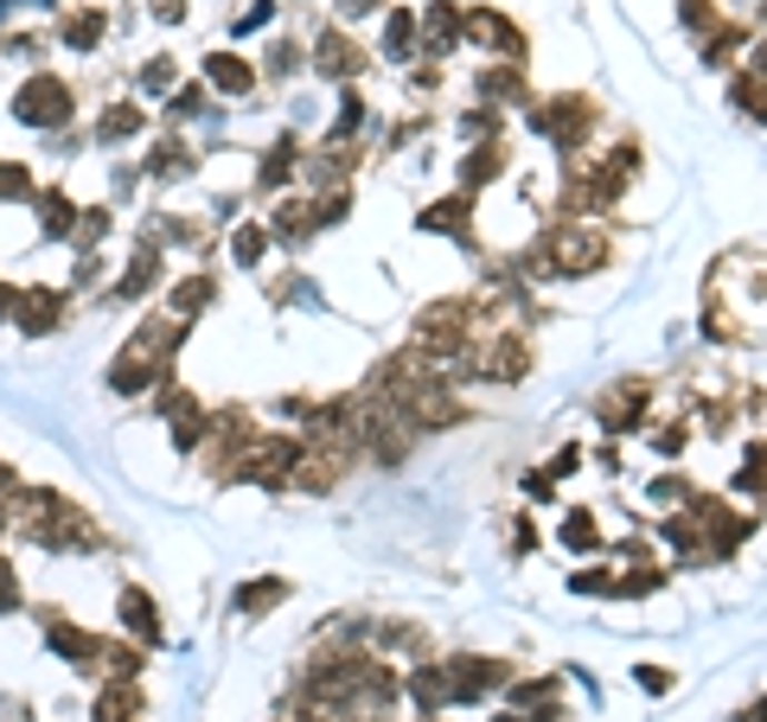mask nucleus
<instances>
[{
    "instance_id": "obj_1",
    "label": "nucleus",
    "mask_w": 767,
    "mask_h": 722,
    "mask_svg": "<svg viewBox=\"0 0 767 722\" xmlns=\"http://www.w3.org/2000/svg\"><path fill=\"white\" fill-rule=\"evenodd\" d=\"M608 262V237L588 231L582 218H562L557 231H544L525 250V275H588Z\"/></svg>"
},
{
    "instance_id": "obj_2",
    "label": "nucleus",
    "mask_w": 767,
    "mask_h": 722,
    "mask_svg": "<svg viewBox=\"0 0 767 722\" xmlns=\"http://www.w3.org/2000/svg\"><path fill=\"white\" fill-rule=\"evenodd\" d=\"M595 122H601V109H595V97H550V103L531 109V134H544L550 148H557L562 160H576L588 148V134H595Z\"/></svg>"
},
{
    "instance_id": "obj_3",
    "label": "nucleus",
    "mask_w": 767,
    "mask_h": 722,
    "mask_svg": "<svg viewBox=\"0 0 767 722\" xmlns=\"http://www.w3.org/2000/svg\"><path fill=\"white\" fill-rule=\"evenodd\" d=\"M639 173V148L634 141H620L608 160H595L588 173H576V185H569V211H608L620 192H627V180Z\"/></svg>"
},
{
    "instance_id": "obj_4",
    "label": "nucleus",
    "mask_w": 767,
    "mask_h": 722,
    "mask_svg": "<svg viewBox=\"0 0 767 722\" xmlns=\"http://www.w3.org/2000/svg\"><path fill=\"white\" fill-rule=\"evenodd\" d=\"M77 109V90L64 78H51V71H32V78L13 90V116H20L26 129H64Z\"/></svg>"
},
{
    "instance_id": "obj_5",
    "label": "nucleus",
    "mask_w": 767,
    "mask_h": 722,
    "mask_svg": "<svg viewBox=\"0 0 767 722\" xmlns=\"http://www.w3.org/2000/svg\"><path fill=\"white\" fill-rule=\"evenodd\" d=\"M460 39H474L499 64H525V32L511 27L499 7H460Z\"/></svg>"
},
{
    "instance_id": "obj_6",
    "label": "nucleus",
    "mask_w": 767,
    "mask_h": 722,
    "mask_svg": "<svg viewBox=\"0 0 767 722\" xmlns=\"http://www.w3.org/2000/svg\"><path fill=\"white\" fill-rule=\"evenodd\" d=\"M646 403H653V384H646V378H620V384L595 403V422H601L608 435H634L639 422H646Z\"/></svg>"
},
{
    "instance_id": "obj_7",
    "label": "nucleus",
    "mask_w": 767,
    "mask_h": 722,
    "mask_svg": "<svg viewBox=\"0 0 767 722\" xmlns=\"http://www.w3.org/2000/svg\"><path fill=\"white\" fill-rule=\"evenodd\" d=\"M448 678H455V703H480V696H492V691H506L511 684V665L506 659L460 652V659H448Z\"/></svg>"
},
{
    "instance_id": "obj_8",
    "label": "nucleus",
    "mask_w": 767,
    "mask_h": 722,
    "mask_svg": "<svg viewBox=\"0 0 767 722\" xmlns=\"http://www.w3.org/2000/svg\"><path fill=\"white\" fill-rule=\"evenodd\" d=\"M525 364H531V339H525V333H492L474 371L492 378V384H518V378H525Z\"/></svg>"
},
{
    "instance_id": "obj_9",
    "label": "nucleus",
    "mask_w": 767,
    "mask_h": 722,
    "mask_svg": "<svg viewBox=\"0 0 767 722\" xmlns=\"http://www.w3.org/2000/svg\"><path fill=\"white\" fill-rule=\"evenodd\" d=\"M313 71H320V78L352 83L358 71H365V52H358V46L339 27H327V32H320V46H313Z\"/></svg>"
},
{
    "instance_id": "obj_10",
    "label": "nucleus",
    "mask_w": 767,
    "mask_h": 722,
    "mask_svg": "<svg viewBox=\"0 0 767 722\" xmlns=\"http://www.w3.org/2000/svg\"><path fill=\"white\" fill-rule=\"evenodd\" d=\"M13 327H20V333H58V327H64V294H58V288H26Z\"/></svg>"
},
{
    "instance_id": "obj_11",
    "label": "nucleus",
    "mask_w": 767,
    "mask_h": 722,
    "mask_svg": "<svg viewBox=\"0 0 767 722\" xmlns=\"http://www.w3.org/2000/svg\"><path fill=\"white\" fill-rule=\"evenodd\" d=\"M416 231H441V237H474V192H455V199H435L422 218H416Z\"/></svg>"
},
{
    "instance_id": "obj_12",
    "label": "nucleus",
    "mask_w": 767,
    "mask_h": 722,
    "mask_svg": "<svg viewBox=\"0 0 767 722\" xmlns=\"http://www.w3.org/2000/svg\"><path fill=\"white\" fill-rule=\"evenodd\" d=\"M116 614H122V626L141 645H160V640H167V633H160V608H153L148 589H122V594H116Z\"/></svg>"
},
{
    "instance_id": "obj_13",
    "label": "nucleus",
    "mask_w": 767,
    "mask_h": 722,
    "mask_svg": "<svg viewBox=\"0 0 767 722\" xmlns=\"http://www.w3.org/2000/svg\"><path fill=\"white\" fill-rule=\"evenodd\" d=\"M153 384H167V364L135 359V352H122V359L109 364V390H116V397H141V390H153Z\"/></svg>"
},
{
    "instance_id": "obj_14",
    "label": "nucleus",
    "mask_w": 767,
    "mask_h": 722,
    "mask_svg": "<svg viewBox=\"0 0 767 722\" xmlns=\"http://www.w3.org/2000/svg\"><path fill=\"white\" fill-rule=\"evenodd\" d=\"M46 640H51V652H58V659H71V665L97 671V659H102V640H97V633H83V626H64V620H51Z\"/></svg>"
},
{
    "instance_id": "obj_15",
    "label": "nucleus",
    "mask_w": 767,
    "mask_h": 722,
    "mask_svg": "<svg viewBox=\"0 0 767 722\" xmlns=\"http://www.w3.org/2000/svg\"><path fill=\"white\" fill-rule=\"evenodd\" d=\"M422 46H429V58H441V52H455L460 46V7L455 0H435L429 13H422Z\"/></svg>"
},
{
    "instance_id": "obj_16",
    "label": "nucleus",
    "mask_w": 767,
    "mask_h": 722,
    "mask_svg": "<svg viewBox=\"0 0 767 722\" xmlns=\"http://www.w3.org/2000/svg\"><path fill=\"white\" fill-rule=\"evenodd\" d=\"M409 696H416L422 716H435L441 703H455V678H448V665H416L409 671Z\"/></svg>"
},
{
    "instance_id": "obj_17",
    "label": "nucleus",
    "mask_w": 767,
    "mask_h": 722,
    "mask_svg": "<svg viewBox=\"0 0 767 722\" xmlns=\"http://www.w3.org/2000/svg\"><path fill=\"white\" fill-rule=\"evenodd\" d=\"M480 97H486V109H492V103H525V97H531L525 64H486V71H480Z\"/></svg>"
},
{
    "instance_id": "obj_18",
    "label": "nucleus",
    "mask_w": 767,
    "mask_h": 722,
    "mask_svg": "<svg viewBox=\"0 0 767 722\" xmlns=\"http://www.w3.org/2000/svg\"><path fill=\"white\" fill-rule=\"evenodd\" d=\"M276 601H288V575H256V582H243V589L230 594V608L243 620H256V614H269Z\"/></svg>"
},
{
    "instance_id": "obj_19",
    "label": "nucleus",
    "mask_w": 767,
    "mask_h": 722,
    "mask_svg": "<svg viewBox=\"0 0 767 722\" xmlns=\"http://www.w3.org/2000/svg\"><path fill=\"white\" fill-rule=\"evenodd\" d=\"M211 301H218V282H211V275H186V282H173V294H167L173 320H186V327H192Z\"/></svg>"
},
{
    "instance_id": "obj_20",
    "label": "nucleus",
    "mask_w": 767,
    "mask_h": 722,
    "mask_svg": "<svg viewBox=\"0 0 767 722\" xmlns=\"http://www.w3.org/2000/svg\"><path fill=\"white\" fill-rule=\"evenodd\" d=\"M295 167H301V141H295V134H281L276 148L262 154V167H256V185H262V192H276V185L295 180Z\"/></svg>"
},
{
    "instance_id": "obj_21",
    "label": "nucleus",
    "mask_w": 767,
    "mask_h": 722,
    "mask_svg": "<svg viewBox=\"0 0 767 722\" xmlns=\"http://www.w3.org/2000/svg\"><path fill=\"white\" fill-rule=\"evenodd\" d=\"M205 78H211V90H230V97H250L256 90V71L237 52H211L205 58Z\"/></svg>"
},
{
    "instance_id": "obj_22",
    "label": "nucleus",
    "mask_w": 767,
    "mask_h": 722,
    "mask_svg": "<svg viewBox=\"0 0 767 722\" xmlns=\"http://www.w3.org/2000/svg\"><path fill=\"white\" fill-rule=\"evenodd\" d=\"M102 32H109V20H102V7H77V13H64V27H58V39L71 46V52H97Z\"/></svg>"
},
{
    "instance_id": "obj_23",
    "label": "nucleus",
    "mask_w": 767,
    "mask_h": 722,
    "mask_svg": "<svg viewBox=\"0 0 767 722\" xmlns=\"http://www.w3.org/2000/svg\"><path fill=\"white\" fill-rule=\"evenodd\" d=\"M499 173H506V148L486 141V148H474V154L460 160V192H480V185H492Z\"/></svg>"
},
{
    "instance_id": "obj_24",
    "label": "nucleus",
    "mask_w": 767,
    "mask_h": 722,
    "mask_svg": "<svg viewBox=\"0 0 767 722\" xmlns=\"http://www.w3.org/2000/svg\"><path fill=\"white\" fill-rule=\"evenodd\" d=\"M148 173H153V180H186V173H199V154H192L179 134H167V141L148 154Z\"/></svg>"
},
{
    "instance_id": "obj_25",
    "label": "nucleus",
    "mask_w": 767,
    "mask_h": 722,
    "mask_svg": "<svg viewBox=\"0 0 767 722\" xmlns=\"http://www.w3.org/2000/svg\"><path fill=\"white\" fill-rule=\"evenodd\" d=\"M269 237H276V243H301V237H313V205L281 199V205L269 211Z\"/></svg>"
},
{
    "instance_id": "obj_26",
    "label": "nucleus",
    "mask_w": 767,
    "mask_h": 722,
    "mask_svg": "<svg viewBox=\"0 0 767 722\" xmlns=\"http://www.w3.org/2000/svg\"><path fill=\"white\" fill-rule=\"evenodd\" d=\"M153 282H160V250L148 243V250H141V257L122 269V282H116V301H141Z\"/></svg>"
},
{
    "instance_id": "obj_27",
    "label": "nucleus",
    "mask_w": 767,
    "mask_h": 722,
    "mask_svg": "<svg viewBox=\"0 0 767 722\" xmlns=\"http://www.w3.org/2000/svg\"><path fill=\"white\" fill-rule=\"evenodd\" d=\"M141 129H148V116H141L135 103H116V109H109V116L97 122V141H102V148H122V141H135Z\"/></svg>"
},
{
    "instance_id": "obj_28",
    "label": "nucleus",
    "mask_w": 767,
    "mask_h": 722,
    "mask_svg": "<svg viewBox=\"0 0 767 722\" xmlns=\"http://www.w3.org/2000/svg\"><path fill=\"white\" fill-rule=\"evenodd\" d=\"M741 46H748V27H741V20H723V27L704 39V64H716V71H723V64H736Z\"/></svg>"
},
{
    "instance_id": "obj_29",
    "label": "nucleus",
    "mask_w": 767,
    "mask_h": 722,
    "mask_svg": "<svg viewBox=\"0 0 767 722\" xmlns=\"http://www.w3.org/2000/svg\"><path fill=\"white\" fill-rule=\"evenodd\" d=\"M135 710H141V703H135V684H116V678H109L97 696V710H90V722H135Z\"/></svg>"
},
{
    "instance_id": "obj_30",
    "label": "nucleus",
    "mask_w": 767,
    "mask_h": 722,
    "mask_svg": "<svg viewBox=\"0 0 767 722\" xmlns=\"http://www.w3.org/2000/svg\"><path fill=\"white\" fill-rule=\"evenodd\" d=\"M384 58H416V13L409 7H390V20H384Z\"/></svg>"
},
{
    "instance_id": "obj_31",
    "label": "nucleus",
    "mask_w": 767,
    "mask_h": 722,
    "mask_svg": "<svg viewBox=\"0 0 767 722\" xmlns=\"http://www.w3.org/2000/svg\"><path fill=\"white\" fill-rule=\"evenodd\" d=\"M39 231H46V237H64V243H71V231H77V211H71V199H64L58 185L39 199Z\"/></svg>"
},
{
    "instance_id": "obj_32",
    "label": "nucleus",
    "mask_w": 767,
    "mask_h": 722,
    "mask_svg": "<svg viewBox=\"0 0 767 722\" xmlns=\"http://www.w3.org/2000/svg\"><path fill=\"white\" fill-rule=\"evenodd\" d=\"M729 103H736L748 122H767V83L741 71V78H729Z\"/></svg>"
},
{
    "instance_id": "obj_33",
    "label": "nucleus",
    "mask_w": 767,
    "mask_h": 722,
    "mask_svg": "<svg viewBox=\"0 0 767 722\" xmlns=\"http://www.w3.org/2000/svg\"><path fill=\"white\" fill-rule=\"evenodd\" d=\"M205 109H211V90H205V83H179L173 97H167V116H173V122H199Z\"/></svg>"
},
{
    "instance_id": "obj_34",
    "label": "nucleus",
    "mask_w": 767,
    "mask_h": 722,
    "mask_svg": "<svg viewBox=\"0 0 767 722\" xmlns=\"http://www.w3.org/2000/svg\"><path fill=\"white\" fill-rule=\"evenodd\" d=\"M262 250H269V231H262V224H237V231H230V257L243 262V269H256Z\"/></svg>"
},
{
    "instance_id": "obj_35",
    "label": "nucleus",
    "mask_w": 767,
    "mask_h": 722,
    "mask_svg": "<svg viewBox=\"0 0 767 722\" xmlns=\"http://www.w3.org/2000/svg\"><path fill=\"white\" fill-rule=\"evenodd\" d=\"M678 20H685V32H697V39H710V32L723 27L716 0H678Z\"/></svg>"
},
{
    "instance_id": "obj_36",
    "label": "nucleus",
    "mask_w": 767,
    "mask_h": 722,
    "mask_svg": "<svg viewBox=\"0 0 767 722\" xmlns=\"http://www.w3.org/2000/svg\"><path fill=\"white\" fill-rule=\"evenodd\" d=\"M7 199H32V167L26 160H0V205Z\"/></svg>"
},
{
    "instance_id": "obj_37",
    "label": "nucleus",
    "mask_w": 767,
    "mask_h": 722,
    "mask_svg": "<svg viewBox=\"0 0 767 722\" xmlns=\"http://www.w3.org/2000/svg\"><path fill=\"white\" fill-rule=\"evenodd\" d=\"M307 173H313V180H320V185H332V180L346 185V173H352V160H346V154H332V148H320V154L307 160Z\"/></svg>"
},
{
    "instance_id": "obj_38",
    "label": "nucleus",
    "mask_w": 767,
    "mask_h": 722,
    "mask_svg": "<svg viewBox=\"0 0 767 722\" xmlns=\"http://www.w3.org/2000/svg\"><path fill=\"white\" fill-rule=\"evenodd\" d=\"M358 122H365V97H358V90H346V97H339V122H332L327 148H332V141H346V134H352Z\"/></svg>"
},
{
    "instance_id": "obj_39",
    "label": "nucleus",
    "mask_w": 767,
    "mask_h": 722,
    "mask_svg": "<svg viewBox=\"0 0 767 722\" xmlns=\"http://www.w3.org/2000/svg\"><path fill=\"white\" fill-rule=\"evenodd\" d=\"M736 487H748V492H761V499H767V441L748 448V467L736 473Z\"/></svg>"
},
{
    "instance_id": "obj_40",
    "label": "nucleus",
    "mask_w": 767,
    "mask_h": 722,
    "mask_svg": "<svg viewBox=\"0 0 767 722\" xmlns=\"http://www.w3.org/2000/svg\"><path fill=\"white\" fill-rule=\"evenodd\" d=\"M562 543H569V550H595V543H601L595 518H588V512H569V524H562Z\"/></svg>"
},
{
    "instance_id": "obj_41",
    "label": "nucleus",
    "mask_w": 767,
    "mask_h": 722,
    "mask_svg": "<svg viewBox=\"0 0 767 722\" xmlns=\"http://www.w3.org/2000/svg\"><path fill=\"white\" fill-rule=\"evenodd\" d=\"M295 71H301V46H295V39H276V46H269V78H295Z\"/></svg>"
},
{
    "instance_id": "obj_42",
    "label": "nucleus",
    "mask_w": 767,
    "mask_h": 722,
    "mask_svg": "<svg viewBox=\"0 0 767 722\" xmlns=\"http://www.w3.org/2000/svg\"><path fill=\"white\" fill-rule=\"evenodd\" d=\"M179 78V64H173V58H167V52H160V58H153V64H148V71H141V90H167V83H173Z\"/></svg>"
},
{
    "instance_id": "obj_43",
    "label": "nucleus",
    "mask_w": 767,
    "mask_h": 722,
    "mask_svg": "<svg viewBox=\"0 0 767 722\" xmlns=\"http://www.w3.org/2000/svg\"><path fill=\"white\" fill-rule=\"evenodd\" d=\"M569 589H576V594H614V575H601V569H576V575H569Z\"/></svg>"
},
{
    "instance_id": "obj_44",
    "label": "nucleus",
    "mask_w": 767,
    "mask_h": 722,
    "mask_svg": "<svg viewBox=\"0 0 767 722\" xmlns=\"http://www.w3.org/2000/svg\"><path fill=\"white\" fill-rule=\"evenodd\" d=\"M653 499H659V505H671V499H690V480H685V473H665V480H653Z\"/></svg>"
},
{
    "instance_id": "obj_45",
    "label": "nucleus",
    "mask_w": 767,
    "mask_h": 722,
    "mask_svg": "<svg viewBox=\"0 0 767 722\" xmlns=\"http://www.w3.org/2000/svg\"><path fill=\"white\" fill-rule=\"evenodd\" d=\"M634 684H646L653 696H665V691H671V671H665V665H634Z\"/></svg>"
},
{
    "instance_id": "obj_46",
    "label": "nucleus",
    "mask_w": 767,
    "mask_h": 722,
    "mask_svg": "<svg viewBox=\"0 0 767 722\" xmlns=\"http://www.w3.org/2000/svg\"><path fill=\"white\" fill-rule=\"evenodd\" d=\"M269 13H276V0H256L250 13H243V20L230 27V39H237V32H256V27H269Z\"/></svg>"
},
{
    "instance_id": "obj_47",
    "label": "nucleus",
    "mask_w": 767,
    "mask_h": 722,
    "mask_svg": "<svg viewBox=\"0 0 767 722\" xmlns=\"http://www.w3.org/2000/svg\"><path fill=\"white\" fill-rule=\"evenodd\" d=\"M685 422H671V429H659V435H653V448H659V454H678V448H685Z\"/></svg>"
},
{
    "instance_id": "obj_48",
    "label": "nucleus",
    "mask_w": 767,
    "mask_h": 722,
    "mask_svg": "<svg viewBox=\"0 0 767 722\" xmlns=\"http://www.w3.org/2000/svg\"><path fill=\"white\" fill-rule=\"evenodd\" d=\"M148 7H153V20H167V27L186 20V0H148Z\"/></svg>"
},
{
    "instance_id": "obj_49",
    "label": "nucleus",
    "mask_w": 767,
    "mask_h": 722,
    "mask_svg": "<svg viewBox=\"0 0 767 722\" xmlns=\"http://www.w3.org/2000/svg\"><path fill=\"white\" fill-rule=\"evenodd\" d=\"M20 294H26V288L0 282V320H13V313H20Z\"/></svg>"
},
{
    "instance_id": "obj_50",
    "label": "nucleus",
    "mask_w": 767,
    "mask_h": 722,
    "mask_svg": "<svg viewBox=\"0 0 767 722\" xmlns=\"http://www.w3.org/2000/svg\"><path fill=\"white\" fill-rule=\"evenodd\" d=\"M576 461H582V448H562L557 461H550V480H562V473H576Z\"/></svg>"
},
{
    "instance_id": "obj_51",
    "label": "nucleus",
    "mask_w": 767,
    "mask_h": 722,
    "mask_svg": "<svg viewBox=\"0 0 767 722\" xmlns=\"http://www.w3.org/2000/svg\"><path fill=\"white\" fill-rule=\"evenodd\" d=\"M741 71H748V78H761V83H767V46H755V58H748Z\"/></svg>"
},
{
    "instance_id": "obj_52",
    "label": "nucleus",
    "mask_w": 767,
    "mask_h": 722,
    "mask_svg": "<svg viewBox=\"0 0 767 722\" xmlns=\"http://www.w3.org/2000/svg\"><path fill=\"white\" fill-rule=\"evenodd\" d=\"M736 722H767V696H755V703H748V710H741Z\"/></svg>"
},
{
    "instance_id": "obj_53",
    "label": "nucleus",
    "mask_w": 767,
    "mask_h": 722,
    "mask_svg": "<svg viewBox=\"0 0 767 722\" xmlns=\"http://www.w3.org/2000/svg\"><path fill=\"white\" fill-rule=\"evenodd\" d=\"M346 13H378V0H346Z\"/></svg>"
},
{
    "instance_id": "obj_54",
    "label": "nucleus",
    "mask_w": 767,
    "mask_h": 722,
    "mask_svg": "<svg viewBox=\"0 0 767 722\" xmlns=\"http://www.w3.org/2000/svg\"><path fill=\"white\" fill-rule=\"evenodd\" d=\"M492 722H525V716H492Z\"/></svg>"
},
{
    "instance_id": "obj_55",
    "label": "nucleus",
    "mask_w": 767,
    "mask_h": 722,
    "mask_svg": "<svg viewBox=\"0 0 767 722\" xmlns=\"http://www.w3.org/2000/svg\"><path fill=\"white\" fill-rule=\"evenodd\" d=\"M761 20H767V0H761Z\"/></svg>"
}]
</instances>
